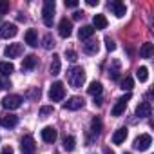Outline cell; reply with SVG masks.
I'll use <instances>...</instances> for the list:
<instances>
[{"label":"cell","mask_w":154,"mask_h":154,"mask_svg":"<svg viewBox=\"0 0 154 154\" xmlns=\"http://www.w3.org/2000/svg\"><path fill=\"white\" fill-rule=\"evenodd\" d=\"M84 107V98H80V96H71L65 103H63V109L65 111H78V109H82Z\"/></svg>","instance_id":"obj_9"},{"label":"cell","mask_w":154,"mask_h":154,"mask_svg":"<svg viewBox=\"0 0 154 154\" xmlns=\"http://www.w3.org/2000/svg\"><path fill=\"white\" fill-rule=\"evenodd\" d=\"M17 33H18V27H17L15 24L4 22L2 26H0V38H6V40H9V38L17 36Z\"/></svg>","instance_id":"obj_6"},{"label":"cell","mask_w":154,"mask_h":154,"mask_svg":"<svg viewBox=\"0 0 154 154\" xmlns=\"http://www.w3.org/2000/svg\"><path fill=\"white\" fill-rule=\"evenodd\" d=\"M150 145H152L150 134H140V136L134 140V149H136V150H147Z\"/></svg>","instance_id":"obj_8"},{"label":"cell","mask_w":154,"mask_h":154,"mask_svg":"<svg viewBox=\"0 0 154 154\" xmlns=\"http://www.w3.org/2000/svg\"><path fill=\"white\" fill-rule=\"evenodd\" d=\"M8 87H11V84H9L8 80L2 78V80H0V89H8Z\"/></svg>","instance_id":"obj_37"},{"label":"cell","mask_w":154,"mask_h":154,"mask_svg":"<svg viewBox=\"0 0 154 154\" xmlns=\"http://www.w3.org/2000/svg\"><path fill=\"white\" fill-rule=\"evenodd\" d=\"M87 6H91V8L98 6V0H87Z\"/></svg>","instance_id":"obj_39"},{"label":"cell","mask_w":154,"mask_h":154,"mask_svg":"<svg viewBox=\"0 0 154 154\" xmlns=\"http://www.w3.org/2000/svg\"><path fill=\"white\" fill-rule=\"evenodd\" d=\"M74 147H76V140H74L72 136H65V140H63V150L72 152Z\"/></svg>","instance_id":"obj_26"},{"label":"cell","mask_w":154,"mask_h":154,"mask_svg":"<svg viewBox=\"0 0 154 154\" xmlns=\"http://www.w3.org/2000/svg\"><path fill=\"white\" fill-rule=\"evenodd\" d=\"M53 111H54L53 105H44V107L40 109V116H42V118H47L49 114H53Z\"/></svg>","instance_id":"obj_30"},{"label":"cell","mask_w":154,"mask_h":154,"mask_svg":"<svg viewBox=\"0 0 154 154\" xmlns=\"http://www.w3.org/2000/svg\"><path fill=\"white\" fill-rule=\"evenodd\" d=\"M36 63H38V58L35 54H27L22 62V71H33L36 67Z\"/></svg>","instance_id":"obj_16"},{"label":"cell","mask_w":154,"mask_h":154,"mask_svg":"<svg viewBox=\"0 0 154 154\" xmlns=\"http://www.w3.org/2000/svg\"><path fill=\"white\" fill-rule=\"evenodd\" d=\"M152 114V107L149 102H141L138 107H136V116L138 118H149Z\"/></svg>","instance_id":"obj_13"},{"label":"cell","mask_w":154,"mask_h":154,"mask_svg":"<svg viewBox=\"0 0 154 154\" xmlns=\"http://www.w3.org/2000/svg\"><path fill=\"white\" fill-rule=\"evenodd\" d=\"M125 138H127V129H125V127H120V129L114 131V134H112V143H114V145H120V143L125 141Z\"/></svg>","instance_id":"obj_17"},{"label":"cell","mask_w":154,"mask_h":154,"mask_svg":"<svg viewBox=\"0 0 154 154\" xmlns=\"http://www.w3.org/2000/svg\"><path fill=\"white\" fill-rule=\"evenodd\" d=\"M91 131L98 136L100 132H102V120L98 118V116H94L93 120H91Z\"/></svg>","instance_id":"obj_27"},{"label":"cell","mask_w":154,"mask_h":154,"mask_svg":"<svg viewBox=\"0 0 154 154\" xmlns=\"http://www.w3.org/2000/svg\"><path fill=\"white\" fill-rule=\"evenodd\" d=\"M93 27L94 29H105L107 27V18L103 15H94L93 18Z\"/></svg>","instance_id":"obj_22"},{"label":"cell","mask_w":154,"mask_h":154,"mask_svg":"<svg viewBox=\"0 0 154 154\" xmlns=\"http://www.w3.org/2000/svg\"><path fill=\"white\" fill-rule=\"evenodd\" d=\"M82 17H84V13H80V11H76V13H74V18H76V20L82 18Z\"/></svg>","instance_id":"obj_41"},{"label":"cell","mask_w":154,"mask_h":154,"mask_svg":"<svg viewBox=\"0 0 154 154\" xmlns=\"http://www.w3.org/2000/svg\"><path fill=\"white\" fill-rule=\"evenodd\" d=\"M17 123H18V118L15 114H2V116H0V125L6 127V129H11Z\"/></svg>","instance_id":"obj_14"},{"label":"cell","mask_w":154,"mask_h":154,"mask_svg":"<svg viewBox=\"0 0 154 154\" xmlns=\"http://www.w3.org/2000/svg\"><path fill=\"white\" fill-rule=\"evenodd\" d=\"M105 47H107V51H114L116 49V44L112 42L111 36H105Z\"/></svg>","instance_id":"obj_32"},{"label":"cell","mask_w":154,"mask_h":154,"mask_svg":"<svg viewBox=\"0 0 154 154\" xmlns=\"http://www.w3.org/2000/svg\"><path fill=\"white\" fill-rule=\"evenodd\" d=\"M9 11V2H0V15H6Z\"/></svg>","instance_id":"obj_33"},{"label":"cell","mask_w":154,"mask_h":154,"mask_svg":"<svg viewBox=\"0 0 154 154\" xmlns=\"http://www.w3.org/2000/svg\"><path fill=\"white\" fill-rule=\"evenodd\" d=\"M22 102H24V98L20 94H8V96L2 98V107L13 111V109H18L22 105Z\"/></svg>","instance_id":"obj_3"},{"label":"cell","mask_w":154,"mask_h":154,"mask_svg":"<svg viewBox=\"0 0 154 154\" xmlns=\"http://www.w3.org/2000/svg\"><path fill=\"white\" fill-rule=\"evenodd\" d=\"M2 154H15V152H13L11 147H4V149H2Z\"/></svg>","instance_id":"obj_38"},{"label":"cell","mask_w":154,"mask_h":154,"mask_svg":"<svg viewBox=\"0 0 154 154\" xmlns=\"http://www.w3.org/2000/svg\"><path fill=\"white\" fill-rule=\"evenodd\" d=\"M26 44L31 45V47H36L38 45V35L35 29H27L26 31Z\"/></svg>","instance_id":"obj_19"},{"label":"cell","mask_w":154,"mask_h":154,"mask_svg":"<svg viewBox=\"0 0 154 154\" xmlns=\"http://www.w3.org/2000/svg\"><path fill=\"white\" fill-rule=\"evenodd\" d=\"M54 9H56V4L54 0H45L44 2V9H42V17H44V24L47 27L53 26V18H54Z\"/></svg>","instance_id":"obj_2"},{"label":"cell","mask_w":154,"mask_h":154,"mask_svg":"<svg viewBox=\"0 0 154 154\" xmlns=\"http://www.w3.org/2000/svg\"><path fill=\"white\" fill-rule=\"evenodd\" d=\"M58 33H60L62 38H69L71 33H72V22L67 20V18H62L60 24H58Z\"/></svg>","instance_id":"obj_10"},{"label":"cell","mask_w":154,"mask_h":154,"mask_svg":"<svg viewBox=\"0 0 154 154\" xmlns=\"http://www.w3.org/2000/svg\"><path fill=\"white\" fill-rule=\"evenodd\" d=\"M132 87H134V80H132V78H131V76H125V80H123V82H122V89H123V91H127V93H129V91H131V89H132Z\"/></svg>","instance_id":"obj_29"},{"label":"cell","mask_w":154,"mask_h":154,"mask_svg":"<svg viewBox=\"0 0 154 154\" xmlns=\"http://www.w3.org/2000/svg\"><path fill=\"white\" fill-rule=\"evenodd\" d=\"M60 67H62V63H60V56H58V54H53V60H51V67H49L51 74H53V76L60 74Z\"/></svg>","instance_id":"obj_23"},{"label":"cell","mask_w":154,"mask_h":154,"mask_svg":"<svg viewBox=\"0 0 154 154\" xmlns=\"http://www.w3.org/2000/svg\"><path fill=\"white\" fill-rule=\"evenodd\" d=\"M27 96H31V98H35V100H36V98H40V89H38V87L31 89V91L27 93Z\"/></svg>","instance_id":"obj_34"},{"label":"cell","mask_w":154,"mask_h":154,"mask_svg":"<svg viewBox=\"0 0 154 154\" xmlns=\"http://www.w3.org/2000/svg\"><path fill=\"white\" fill-rule=\"evenodd\" d=\"M63 96H65V87H63V84H62V82H54V84L51 85V89H49V98H51V102H62Z\"/></svg>","instance_id":"obj_4"},{"label":"cell","mask_w":154,"mask_h":154,"mask_svg":"<svg viewBox=\"0 0 154 154\" xmlns=\"http://www.w3.org/2000/svg\"><path fill=\"white\" fill-rule=\"evenodd\" d=\"M131 100V93H127V94H123L118 102H116V105L112 107V111H111V114L112 116H122L123 112H125V109H127V102Z\"/></svg>","instance_id":"obj_7"},{"label":"cell","mask_w":154,"mask_h":154,"mask_svg":"<svg viewBox=\"0 0 154 154\" xmlns=\"http://www.w3.org/2000/svg\"><path fill=\"white\" fill-rule=\"evenodd\" d=\"M65 56H67V60H71V62H74V60H76V53H74L72 49L65 51Z\"/></svg>","instance_id":"obj_35"},{"label":"cell","mask_w":154,"mask_h":154,"mask_svg":"<svg viewBox=\"0 0 154 154\" xmlns=\"http://www.w3.org/2000/svg\"><path fill=\"white\" fill-rule=\"evenodd\" d=\"M152 54H154V45H152L150 42L141 44V47H140V56H141V58H150Z\"/></svg>","instance_id":"obj_20"},{"label":"cell","mask_w":154,"mask_h":154,"mask_svg":"<svg viewBox=\"0 0 154 154\" xmlns=\"http://www.w3.org/2000/svg\"><path fill=\"white\" fill-rule=\"evenodd\" d=\"M40 134H42V140H44L45 143H54L56 138H58V132H56L54 127H44Z\"/></svg>","instance_id":"obj_12"},{"label":"cell","mask_w":154,"mask_h":154,"mask_svg":"<svg viewBox=\"0 0 154 154\" xmlns=\"http://www.w3.org/2000/svg\"><path fill=\"white\" fill-rule=\"evenodd\" d=\"M67 82L72 89H80L85 82V71L80 65H74L67 71Z\"/></svg>","instance_id":"obj_1"},{"label":"cell","mask_w":154,"mask_h":154,"mask_svg":"<svg viewBox=\"0 0 154 154\" xmlns=\"http://www.w3.org/2000/svg\"><path fill=\"white\" fill-rule=\"evenodd\" d=\"M98 42L96 40H87L85 44H84V53L85 54H96L98 53Z\"/></svg>","instance_id":"obj_21"},{"label":"cell","mask_w":154,"mask_h":154,"mask_svg":"<svg viewBox=\"0 0 154 154\" xmlns=\"http://www.w3.org/2000/svg\"><path fill=\"white\" fill-rule=\"evenodd\" d=\"M24 53V45L22 44H9L8 47H6V51H4V54L8 56V58H17V56H20Z\"/></svg>","instance_id":"obj_11"},{"label":"cell","mask_w":154,"mask_h":154,"mask_svg":"<svg viewBox=\"0 0 154 154\" xmlns=\"http://www.w3.org/2000/svg\"><path fill=\"white\" fill-rule=\"evenodd\" d=\"M125 154H131V152H125Z\"/></svg>","instance_id":"obj_42"},{"label":"cell","mask_w":154,"mask_h":154,"mask_svg":"<svg viewBox=\"0 0 154 154\" xmlns=\"http://www.w3.org/2000/svg\"><path fill=\"white\" fill-rule=\"evenodd\" d=\"M109 8L112 9V13H114V17H118V18H122V17H125V13H127V8H125V4H122V2H118V0H114V2H111V4H109Z\"/></svg>","instance_id":"obj_15"},{"label":"cell","mask_w":154,"mask_h":154,"mask_svg":"<svg viewBox=\"0 0 154 154\" xmlns=\"http://www.w3.org/2000/svg\"><path fill=\"white\" fill-rule=\"evenodd\" d=\"M36 150V143H35V138L31 134H26L22 140H20V152L22 154H35Z\"/></svg>","instance_id":"obj_5"},{"label":"cell","mask_w":154,"mask_h":154,"mask_svg":"<svg viewBox=\"0 0 154 154\" xmlns=\"http://www.w3.org/2000/svg\"><path fill=\"white\" fill-rule=\"evenodd\" d=\"M76 6H78V2H76V0H65V8H76Z\"/></svg>","instance_id":"obj_36"},{"label":"cell","mask_w":154,"mask_h":154,"mask_svg":"<svg viewBox=\"0 0 154 154\" xmlns=\"http://www.w3.org/2000/svg\"><path fill=\"white\" fill-rule=\"evenodd\" d=\"M102 102H103V100H102L100 96H98V98H94V107H100V105H102Z\"/></svg>","instance_id":"obj_40"},{"label":"cell","mask_w":154,"mask_h":154,"mask_svg":"<svg viewBox=\"0 0 154 154\" xmlns=\"http://www.w3.org/2000/svg\"><path fill=\"white\" fill-rule=\"evenodd\" d=\"M102 91H103V87H102V84H100V82H91V84H89V87H87V93H89L91 96H100V94H102Z\"/></svg>","instance_id":"obj_24"},{"label":"cell","mask_w":154,"mask_h":154,"mask_svg":"<svg viewBox=\"0 0 154 154\" xmlns=\"http://www.w3.org/2000/svg\"><path fill=\"white\" fill-rule=\"evenodd\" d=\"M53 45H54L53 36H51V35H45V36H44V47H45V49H53Z\"/></svg>","instance_id":"obj_31"},{"label":"cell","mask_w":154,"mask_h":154,"mask_svg":"<svg viewBox=\"0 0 154 154\" xmlns=\"http://www.w3.org/2000/svg\"><path fill=\"white\" fill-rule=\"evenodd\" d=\"M93 35H94V27L93 26H84V27L78 29V38L80 40H89Z\"/></svg>","instance_id":"obj_18"},{"label":"cell","mask_w":154,"mask_h":154,"mask_svg":"<svg viewBox=\"0 0 154 154\" xmlns=\"http://www.w3.org/2000/svg\"><path fill=\"white\" fill-rule=\"evenodd\" d=\"M136 76H138L140 82H147V80H149V69H147V67H140V69L136 71Z\"/></svg>","instance_id":"obj_28"},{"label":"cell","mask_w":154,"mask_h":154,"mask_svg":"<svg viewBox=\"0 0 154 154\" xmlns=\"http://www.w3.org/2000/svg\"><path fill=\"white\" fill-rule=\"evenodd\" d=\"M13 71H15V65L11 62H0V72H2V76H9Z\"/></svg>","instance_id":"obj_25"}]
</instances>
